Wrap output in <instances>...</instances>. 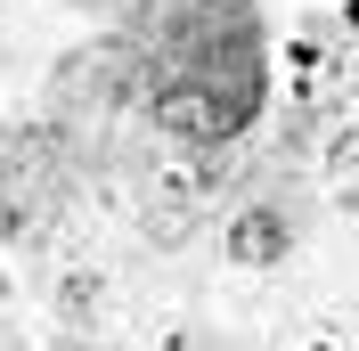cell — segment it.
<instances>
[{"instance_id": "cell-1", "label": "cell", "mask_w": 359, "mask_h": 351, "mask_svg": "<svg viewBox=\"0 0 359 351\" xmlns=\"http://www.w3.org/2000/svg\"><path fill=\"white\" fill-rule=\"evenodd\" d=\"M237 253H278V229H262V213H253V229H237Z\"/></svg>"}]
</instances>
